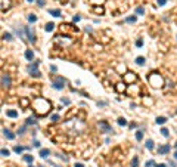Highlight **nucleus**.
<instances>
[{"instance_id":"obj_1","label":"nucleus","mask_w":177,"mask_h":167,"mask_svg":"<svg viewBox=\"0 0 177 167\" xmlns=\"http://www.w3.org/2000/svg\"><path fill=\"white\" fill-rule=\"evenodd\" d=\"M50 108H52V104L44 98H36L32 101V109L37 115H41V117L46 115L50 111Z\"/></svg>"},{"instance_id":"obj_2","label":"nucleus","mask_w":177,"mask_h":167,"mask_svg":"<svg viewBox=\"0 0 177 167\" xmlns=\"http://www.w3.org/2000/svg\"><path fill=\"white\" fill-rule=\"evenodd\" d=\"M148 80H149V83H151L153 87H161V86L164 84L162 77L159 75L158 73H152V74H149V75H148Z\"/></svg>"},{"instance_id":"obj_3","label":"nucleus","mask_w":177,"mask_h":167,"mask_svg":"<svg viewBox=\"0 0 177 167\" xmlns=\"http://www.w3.org/2000/svg\"><path fill=\"white\" fill-rule=\"evenodd\" d=\"M37 67H38V61H36V62H32V64H30L28 67H27V71L30 73V75L31 77H36V79L41 77V73L37 70Z\"/></svg>"},{"instance_id":"obj_4","label":"nucleus","mask_w":177,"mask_h":167,"mask_svg":"<svg viewBox=\"0 0 177 167\" xmlns=\"http://www.w3.org/2000/svg\"><path fill=\"white\" fill-rule=\"evenodd\" d=\"M65 84H66V79H64V77H55L52 80V86L56 89V90H62L65 87Z\"/></svg>"},{"instance_id":"obj_5","label":"nucleus","mask_w":177,"mask_h":167,"mask_svg":"<svg viewBox=\"0 0 177 167\" xmlns=\"http://www.w3.org/2000/svg\"><path fill=\"white\" fill-rule=\"evenodd\" d=\"M60 33H66V34H75L77 33V28L72 25V24H62L60 25Z\"/></svg>"},{"instance_id":"obj_6","label":"nucleus","mask_w":177,"mask_h":167,"mask_svg":"<svg viewBox=\"0 0 177 167\" xmlns=\"http://www.w3.org/2000/svg\"><path fill=\"white\" fill-rule=\"evenodd\" d=\"M124 81H125V84H134L136 83V75L131 74V73H125L124 74Z\"/></svg>"},{"instance_id":"obj_7","label":"nucleus","mask_w":177,"mask_h":167,"mask_svg":"<svg viewBox=\"0 0 177 167\" xmlns=\"http://www.w3.org/2000/svg\"><path fill=\"white\" fill-rule=\"evenodd\" d=\"M97 126H99V129H101V132H103V133H112V129H111V126L106 123V121H101Z\"/></svg>"},{"instance_id":"obj_8","label":"nucleus","mask_w":177,"mask_h":167,"mask_svg":"<svg viewBox=\"0 0 177 167\" xmlns=\"http://www.w3.org/2000/svg\"><path fill=\"white\" fill-rule=\"evenodd\" d=\"M9 86H10V77H9V74L3 73L2 74V87L4 89V87H9Z\"/></svg>"},{"instance_id":"obj_9","label":"nucleus","mask_w":177,"mask_h":167,"mask_svg":"<svg viewBox=\"0 0 177 167\" xmlns=\"http://www.w3.org/2000/svg\"><path fill=\"white\" fill-rule=\"evenodd\" d=\"M168 152H170V145H162V146L158 148V154L159 155H165V154H168Z\"/></svg>"},{"instance_id":"obj_10","label":"nucleus","mask_w":177,"mask_h":167,"mask_svg":"<svg viewBox=\"0 0 177 167\" xmlns=\"http://www.w3.org/2000/svg\"><path fill=\"white\" fill-rule=\"evenodd\" d=\"M25 34H27V38H28V40H30L31 43H34V42H36V37H34V34H32V31L28 28V27L25 28Z\"/></svg>"},{"instance_id":"obj_11","label":"nucleus","mask_w":177,"mask_h":167,"mask_svg":"<svg viewBox=\"0 0 177 167\" xmlns=\"http://www.w3.org/2000/svg\"><path fill=\"white\" fill-rule=\"evenodd\" d=\"M3 135H4L6 139H9V141H13V139H15V135L10 130H8V129H3Z\"/></svg>"},{"instance_id":"obj_12","label":"nucleus","mask_w":177,"mask_h":167,"mask_svg":"<svg viewBox=\"0 0 177 167\" xmlns=\"http://www.w3.org/2000/svg\"><path fill=\"white\" fill-rule=\"evenodd\" d=\"M127 93H129V95H133V93H139V87H137L136 84H130V87L129 89H127Z\"/></svg>"},{"instance_id":"obj_13","label":"nucleus","mask_w":177,"mask_h":167,"mask_svg":"<svg viewBox=\"0 0 177 167\" xmlns=\"http://www.w3.org/2000/svg\"><path fill=\"white\" fill-rule=\"evenodd\" d=\"M115 89H117V92H120V93H123V92H125V90H127V87H125L124 83H117Z\"/></svg>"},{"instance_id":"obj_14","label":"nucleus","mask_w":177,"mask_h":167,"mask_svg":"<svg viewBox=\"0 0 177 167\" xmlns=\"http://www.w3.org/2000/svg\"><path fill=\"white\" fill-rule=\"evenodd\" d=\"M6 115L10 117V118H18V111H15V109H9V111H6Z\"/></svg>"},{"instance_id":"obj_15","label":"nucleus","mask_w":177,"mask_h":167,"mask_svg":"<svg viewBox=\"0 0 177 167\" xmlns=\"http://www.w3.org/2000/svg\"><path fill=\"white\" fill-rule=\"evenodd\" d=\"M49 155H50V149H47V148H43V149H40V157H43V158H47Z\"/></svg>"},{"instance_id":"obj_16","label":"nucleus","mask_w":177,"mask_h":167,"mask_svg":"<svg viewBox=\"0 0 177 167\" xmlns=\"http://www.w3.org/2000/svg\"><path fill=\"white\" fill-rule=\"evenodd\" d=\"M10 8V0H2V10H8Z\"/></svg>"},{"instance_id":"obj_17","label":"nucleus","mask_w":177,"mask_h":167,"mask_svg":"<svg viewBox=\"0 0 177 167\" xmlns=\"http://www.w3.org/2000/svg\"><path fill=\"white\" fill-rule=\"evenodd\" d=\"M25 58L28 59V61H32V59H34V52L30 50V49H28V50H25Z\"/></svg>"},{"instance_id":"obj_18","label":"nucleus","mask_w":177,"mask_h":167,"mask_svg":"<svg viewBox=\"0 0 177 167\" xmlns=\"http://www.w3.org/2000/svg\"><path fill=\"white\" fill-rule=\"evenodd\" d=\"M44 30H46L47 33H52L55 30V24L53 22H49V24H46V27H44Z\"/></svg>"},{"instance_id":"obj_19","label":"nucleus","mask_w":177,"mask_h":167,"mask_svg":"<svg viewBox=\"0 0 177 167\" xmlns=\"http://www.w3.org/2000/svg\"><path fill=\"white\" fill-rule=\"evenodd\" d=\"M49 13H50L52 16H56V18H59V16H60V10H59V9H50V10H49Z\"/></svg>"},{"instance_id":"obj_20","label":"nucleus","mask_w":177,"mask_h":167,"mask_svg":"<svg viewBox=\"0 0 177 167\" xmlns=\"http://www.w3.org/2000/svg\"><path fill=\"white\" fill-rule=\"evenodd\" d=\"M24 149H30V148H28V146H18V145H16V146L13 148V151H15L16 154H21Z\"/></svg>"},{"instance_id":"obj_21","label":"nucleus","mask_w":177,"mask_h":167,"mask_svg":"<svg viewBox=\"0 0 177 167\" xmlns=\"http://www.w3.org/2000/svg\"><path fill=\"white\" fill-rule=\"evenodd\" d=\"M131 167H139V157H133V160H131Z\"/></svg>"},{"instance_id":"obj_22","label":"nucleus","mask_w":177,"mask_h":167,"mask_svg":"<svg viewBox=\"0 0 177 167\" xmlns=\"http://www.w3.org/2000/svg\"><path fill=\"white\" fill-rule=\"evenodd\" d=\"M92 10H93V12H97L99 15H102V13H103V8H102V6H95Z\"/></svg>"},{"instance_id":"obj_23","label":"nucleus","mask_w":177,"mask_h":167,"mask_svg":"<svg viewBox=\"0 0 177 167\" xmlns=\"http://www.w3.org/2000/svg\"><path fill=\"white\" fill-rule=\"evenodd\" d=\"M36 21H37V16L32 15V13H30V15H28V22H30V24H34Z\"/></svg>"},{"instance_id":"obj_24","label":"nucleus","mask_w":177,"mask_h":167,"mask_svg":"<svg viewBox=\"0 0 177 167\" xmlns=\"http://www.w3.org/2000/svg\"><path fill=\"white\" fill-rule=\"evenodd\" d=\"M136 64L137 65H143V64H145V58H143V56H137L136 58Z\"/></svg>"},{"instance_id":"obj_25","label":"nucleus","mask_w":177,"mask_h":167,"mask_svg":"<svg viewBox=\"0 0 177 167\" xmlns=\"http://www.w3.org/2000/svg\"><path fill=\"white\" fill-rule=\"evenodd\" d=\"M164 123H167V118H165V117H158L157 118V124H164Z\"/></svg>"},{"instance_id":"obj_26","label":"nucleus","mask_w":177,"mask_h":167,"mask_svg":"<svg viewBox=\"0 0 177 167\" xmlns=\"http://www.w3.org/2000/svg\"><path fill=\"white\" fill-rule=\"evenodd\" d=\"M146 148H148V149H153V141H152V139H148V142H146Z\"/></svg>"},{"instance_id":"obj_27","label":"nucleus","mask_w":177,"mask_h":167,"mask_svg":"<svg viewBox=\"0 0 177 167\" xmlns=\"http://www.w3.org/2000/svg\"><path fill=\"white\" fill-rule=\"evenodd\" d=\"M161 135H162L164 138H168V136H170V133H168V129H165V127H162V129H161Z\"/></svg>"},{"instance_id":"obj_28","label":"nucleus","mask_w":177,"mask_h":167,"mask_svg":"<svg viewBox=\"0 0 177 167\" xmlns=\"http://www.w3.org/2000/svg\"><path fill=\"white\" fill-rule=\"evenodd\" d=\"M125 22H129V24H134V22H136V16H129V18H125Z\"/></svg>"},{"instance_id":"obj_29","label":"nucleus","mask_w":177,"mask_h":167,"mask_svg":"<svg viewBox=\"0 0 177 167\" xmlns=\"http://www.w3.org/2000/svg\"><path fill=\"white\" fill-rule=\"evenodd\" d=\"M118 124L120 126H125L127 124V120L124 118V117H120V118H118Z\"/></svg>"},{"instance_id":"obj_30","label":"nucleus","mask_w":177,"mask_h":167,"mask_svg":"<svg viewBox=\"0 0 177 167\" xmlns=\"http://www.w3.org/2000/svg\"><path fill=\"white\" fill-rule=\"evenodd\" d=\"M136 139H137V141H142V139H143V132H136Z\"/></svg>"},{"instance_id":"obj_31","label":"nucleus","mask_w":177,"mask_h":167,"mask_svg":"<svg viewBox=\"0 0 177 167\" xmlns=\"http://www.w3.org/2000/svg\"><path fill=\"white\" fill-rule=\"evenodd\" d=\"M3 38H4V40H8V42H10V40H12V36H10V33H4Z\"/></svg>"},{"instance_id":"obj_32","label":"nucleus","mask_w":177,"mask_h":167,"mask_svg":"<svg viewBox=\"0 0 177 167\" xmlns=\"http://www.w3.org/2000/svg\"><path fill=\"white\" fill-rule=\"evenodd\" d=\"M24 160L27 161V163H32L34 158H32V155H24Z\"/></svg>"},{"instance_id":"obj_33","label":"nucleus","mask_w":177,"mask_h":167,"mask_svg":"<svg viewBox=\"0 0 177 167\" xmlns=\"http://www.w3.org/2000/svg\"><path fill=\"white\" fill-rule=\"evenodd\" d=\"M136 13H139V15H143V13H145V9H143L142 6H139V8L136 9Z\"/></svg>"},{"instance_id":"obj_34","label":"nucleus","mask_w":177,"mask_h":167,"mask_svg":"<svg viewBox=\"0 0 177 167\" xmlns=\"http://www.w3.org/2000/svg\"><path fill=\"white\" fill-rule=\"evenodd\" d=\"M27 124H36V118L34 117H30V118L27 120Z\"/></svg>"},{"instance_id":"obj_35","label":"nucleus","mask_w":177,"mask_h":167,"mask_svg":"<svg viewBox=\"0 0 177 167\" xmlns=\"http://www.w3.org/2000/svg\"><path fill=\"white\" fill-rule=\"evenodd\" d=\"M152 166H155V161H153V160L146 161V167H152Z\"/></svg>"},{"instance_id":"obj_36","label":"nucleus","mask_w":177,"mask_h":167,"mask_svg":"<svg viewBox=\"0 0 177 167\" xmlns=\"http://www.w3.org/2000/svg\"><path fill=\"white\" fill-rule=\"evenodd\" d=\"M2 155H3V157H8L9 151H8V149H4V148H2Z\"/></svg>"},{"instance_id":"obj_37","label":"nucleus","mask_w":177,"mask_h":167,"mask_svg":"<svg viewBox=\"0 0 177 167\" xmlns=\"http://www.w3.org/2000/svg\"><path fill=\"white\" fill-rule=\"evenodd\" d=\"M136 46H137V47H142V46H143V40H142V38H139V40L136 42Z\"/></svg>"},{"instance_id":"obj_38","label":"nucleus","mask_w":177,"mask_h":167,"mask_svg":"<svg viewBox=\"0 0 177 167\" xmlns=\"http://www.w3.org/2000/svg\"><path fill=\"white\" fill-rule=\"evenodd\" d=\"M157 3L159 4V6H164V4L167 3V0H157Z\"/></svg>"},{"instance_id":"obj_39","label":"nucleus","mask_w":177,"mask_h":167,"mask_svg":"<svg viewBox=\"0 0 177 167\" xmlns=\"http://www.w3.org/2000/svg\"><path fill=\"white\" fill-rule=\"evenodd\" d=\"M50 120H52V121H58V120H59V115H58V114H53Z\"/></svg>"},{"instance_id":"obj_40","label":"nucleus","mask_w":177,"mask_h":167,"mask_svg":"<svg viewBox=\"0 0 177 167\" xmlns=\"http://www.w3.org/2000/svg\"><path fill=\"white\" fill-rule=\"evenodd\" d=\"M60 101H62V104H65V105H69V99H65V98H62V99H60Z\"/></svg>"},{"instance_id":"obj_41","label":"nucleus","mask_w":177,"mask_h":167,"mask_svg":"<svg viewBox=\"0 0 177 167\" xmlns=\"http://www.w3.org/2000/svg\"><path fill=\"white\" fill-rule=\"evenodd\" d=\"M80 19H81V16H80V15H75L74 18H72V21H74V22H78Z\"/></svg>"},{"instance_id":"obj_42","label":"nucleus","mask_w":177,"mask_h":167,"mask_svg":"<svg viewBox=\"0 0 177 167\" xmlns=\"http://www.w3.org/2000/svg\"><path fill=\"white\" fill-rule=\"evenodd\" d=\"M37 4H38V6H44L46 2H44V0H37Z\"/></svg>"},{"instance_id":"obj_43","label":"nucleus","mask_w":177,"mask_h":167,"mask_svg":"<svg viewBox=\"0 0 177 167\" xmlns=\"http://www.w3.org/2000/svg\"><path fill=\"white\" fill-rule=\"evenodd\" d=\"M50 70L52 71H58V67L56 65H50Z\"/></svg>"},{"instance_id":"obj_44","label":"nucleus","mask_w":177,"mask_h":167,"mask_svg":"<svg viewBox=\"0 0 177 167\" xmlns=\"http://www.w3.org/2000/svg\"><path fill=\"white\" fill-rule=\"evenodd\" d=\"M24 130H25V126H24V127H21V129H19V132H18V133H19V135H22V133H24Z\"/></svg>"},{"instance_id":"obj_45","label":"nucleus","mask_w":177,"mask_h":167,"mask_svg":"<svg viewBox=\"0 0 177 167\" xmlns=\"http://www.w3.org/2000/svg\"><path fill=\"white\" fill-rule=\"evenodd\" d=\"M21 105H24V107H25V105H27V99H22V101H21Z\"/></svg>"},{"instance_id":"obj_46","label":"nucleus","mask_w":177,"mask_h":167,"mask_svg":"<svg viewBox=\"0 0 177 167\" xmlns=\"http://www.w3.org/2000/svg\"><path fill=\"white\" fill-rule=\"evenodd\" d=\"M34 146L38 148V146H40V142H38V141H34Z\"/></svg>"},{"instance_id":"obj_47","label":"nucleus","mask_w":177,"mask_h":167,"mask_svg":"<svg viewBox=\"0 0 177 167\" xmlns=\"http://www.w3.org/2000/svg\"><path fill=\"white\" fill-rule=\"evenodd\" d=\"M170 166H171V167H177V164H176V163H173V161H170Z\"/></svg>"},{"instance_id":"obj_48","label":"nucleus","mask_w":177,"mask_h":167,"mask_svg":"<svg viewBox=\"0 0 177 167\" xmlns=\"http://www.w3.org/2000/svg\"><path fill=\"white\" fill-rule=\"evenodd\" d=\"M155 167H167L165 164H155Z\"/></svg>"},{"instance_id":"obj_49","label":"nucleus","mask_w":177,"mask_h":167,"mask_svg":"<svg viewBox=\"0 0 177 167\" xmlns=\"http://www.w3.org/2000/svg\"><path fill=\"white\" fill-rule=\"evenodd\" d=\"M75 167H84V166H83L81 163H77V164H75Z\"/></svg>"},{"instance_id":"obj_50","label":"nucleus","mask_w":177,"mask_h":167,"mask_svg":"<svg viewBox=\"0 0 177 167\" xmlns=\"http://www.w3.org/2000/svg\"><path fill=\"white\" fill-rule=\"evenodd\" d=\"M174 158H176V160H177V151H176V152H174Z\"/></svg>"},{"instance_id":"obj_51","label":"nucleus","mask_w":177,"mask_h":167,"mask_svg":"<svg viewBox=\"0 0 177 167\" xmlns=\"http://www.w3.org/2000/svg\"><path fill=\"white\" fill-rule=\"evenodd\" d=\"M28 2H32V0H28Z\"/></svg>"},{"instance_id":"obj_52","label":"nucleus","mask_w":177,"mask_h":167,"mask_svg":"<svg viewBox=\"0 0 177 167\" xmlns=\"http://www.w3.org/2000/svg\"><path fill=\"white\" fill-rule=\"evenodd\" d=\"M30 167H34V166H30Z\"/></svg>"},{"instance_id":"obj_53","label":"nucleus","mask_w":177,"mask_h":167,"mask_svg":"<svg viewBox=\"0 0 177 167\" xmlns=\"http://www.w3.org/2000/svg\"><path fill=\"white\" fill-rule=\"evenodd\" d=\"M176 146H177V143H176Z\"/></svg>"}]
</instances>
